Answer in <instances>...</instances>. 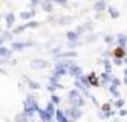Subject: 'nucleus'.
I'll use <instances>...</instances> for the list:
<instances>
[{
    "label": "nucleus",
    "instance_id": "obj_8",
    "mask_svg": "<svg viewBox=\"0 0 127 122\" xmlns=\"http://www.w3.org/2000/svg\"><path fill=\"white\" fill-rule=\"evenodd\" d=\"M69 73L72 76H75V78H80L81 75H83V70H81V67H78V66H72L69 69Z\"/></svg>",
    "mask_w": 127,
    "mask_h": 122
},
{
    "label": "nucleus",
    "instance_id": "obj_4",
    "mask_svg": "<svg viewBox=\"0 0 127 122\" xmlns=\"http://www.w3.org/2000/svg\"><path fill=\"white\" fill-rule=\"evenodd\" d=\"M31 67L35 69V70L48 69L49 67V61H46V60H34V61H31Z\"/></svg>",
    "mask_w": 127,
    "mask_h": 122
},
{
    "label": "nucleus",
    "instance_id": "obj_5",
    "mask_svg": "<svg viewBox=\"0 0 127 122\" xmlns=\"http://www.w3.org/2000/svg\"><path fill=\"white\" fill-rule=\"evenodd\" d=\"M32 46V43H22V41H14L12 44H11V49L12 50H23V49H26V48H31Z\"/></svg>",
    "mask_w": 127,
    "mask_h": 122
},
{
    "label": "nucleus",
    "instance_id": "obj_39",
    "mask_svg": "<svg viewBox=\"0 0 127 122\" xmlns=\"http://www.w3.org/2000/svg\"><path fill=\"white\" fill-rule=\"evenodd\" d=\"M124 84L127 86V75H126V78H124Z\"/></svg>",
    "mask_w": 127,
    "mask_h": 122
},
{
    "label": "nucleus",
    "instance_id": "obj_24",
    "mask_svg": "<svg viewBox=\"0 0 127 122\" xmlns=\"http://www.w3.org/2000/svg\"><path fill=\"white\" fill-rule=\"evenodd\" d=\"M109 81H110V75H109V72H104L103 73V84H107Z\"/></svg>",
    "mask_w": 127,
    "mask_h": 122
},
{
    "label": "nucleus",
    "instance_id": "obj_41",
    "mask_svg": "<svg viewBox=\"0 0 127 122\" xmlns=\"http://www.w3.org/2000/svg\"><path fill=\"white\" fill-rule=\"evenodd\" d=\"M0 32H2V31H0Z\"/></svg>",
    "mask_w": 127,
    "mask_h": 122
},
{
    "label": "nucleus",
    "instance_id": "obj_7",
    "mask_svg": "<svg viewBox=\"0 0 127 122\" xmlns=\"http://www.w3.org/2000/svg\"><path fill=\"white\" fill-rule=\"evenodd\" d=\"M94 9L96 12H103L104 9H107V3L104 2V0H98V2L94 5Z\"/></svg>",
    "mask_w": 127,
    "mask_h": 122
},
{
    "label": "nucleus",
    "instance_id": "obj_33",
    "mask_svg": "<svg viewBox=\"0 0 127 122\" xmlns=\"http://www.w3.org/2000/svg\"><path fill=\"white\" fill-rule=\"evenodd\" d=\"M54 2H57V3H60V5H66L67 0H54Z\"/></svg>",
    "mask_w": 127,
    "mask_h": 122
},
{
    "label": "nucleus",
    "instance_id": "obj_37",
    "mask_svg": "<svg viewBox=\"0 0 127 122\" xmlns=\"http://www.w3.org/2000/svg\"><path fill=\"white\" fill-rule=\"evenodd\" d=\"M5 63H8V61H6V58H3V57H0V64H5Z\"/></svg>",
    "mask_w": 127,
    "mask_h": 122
},
{
    "label": "nucleus",
    "instance_id": "obj_23",
    "mask_svg": "<svg viewBox=\"0 0 127 122\" xmlns=\"http://www.w3.org/2000/svg\"><path fill=\"white\" fill-rule=\"evenodd\" d=\"M126 48H121V46H120V48H118V50H116V57L118 58H120V57H124V55H126V50H124Z\"/></svg>",
    "mask_w": 127,
    "mask_h": 122
},
{
    "label": "nucleus",
    "instance_id": "obj_1",
    "mask_svg": "<svg viewBox=\"0 0 127 122\" xmlns=\"http://www.w3.org/2000/svg\"><path fill=\"white\" fill-rule=\"evenodd\" d=\"M23 107H25L23 113L28 116V118H32V116H34V111H37V110H38V104H37V101H35L32 96H28V98L25 99Z\"/></svg>",
    "mask_w": 127,
    "mask_h": 122
},
{
    "label": "nucleus",
    "instance_id": "obj_3",
    "mask_svg": "<svg viewBox=\"0 0 127 122\" xmlns=\"http://www.w3.org/2000/svg\"><path fill=\"white\" fill-rule=\"evenodd\" d=\"M64 113H66L67 119H74V121H78L81 116H83V111L80 110V107H70L69 110L64 111Z\"/></svg>",
    "mask_w": 127,
    "mask_h": 122
},
{
    "label": "nucleus",
    "instance_id": "obj_35",
    "mask_svg": "<svg viewBox=\"0 0 127 122\" xmlns=\"http://www.w3.org/2000/svg\"><path fill=\"white\" fill-rule=\"evenodd\" d=\"M115 63H116V64H118V66H120V64H121V63H124V61H123V60H121V58H116V60H115Z\"/></svg>",
    "mask_w": 127,
    "mask_h": 122
},
{
    "label": "nucleus",
    "instance_id": "obj_32",
    "mask_svg": "<svg viewBox=\"0 0 127 122\" xmlns=\"http://www.w3.org/2000/svg\"><path fill=\"white\" fill-rule=\"evenodd\" d=\"M115 105H116L118 108H121V107L124 105V99H118V101H116V104H115Z\"/></svg>",
    "mask_w": 127,
    "mask_h": 122
},
{
    "label": "nucleus",
    "instance_id": "obj_22",
    "mask_svg": "<svg viewBox=\"0 0 127 122\" xmlns=\"http://www.w3.org/2000/svg\"><path fill=\"white\" fill-rule=\"evenodd\" d=\"M25 29H28V26H26V24L19 26V27H14V29H12V34H20V32H22V31H25Z\"/></svg>",
    "mask_w": 127,
    "mask_h": 122
},
{
    "label": "nucleus",
    "instance_id": "obj_27",
    "mask_svg": "<svg viewBox=\"0 0 127 122\" xmlns=\"http://www.w3.org/2000/svg\"><path fill=\"white\" fill-rule=\"evenodd\" d=\"M60 101H61V98H60V96L52 95V102H54V104H60Z\"/></svg>",
    "mask_w": 127,
    "mask_h": 122
},
{
    "label": "nucleus",
    "instance_id": "obj_31",
    "mask_svg": "<svg viewBox=\"0 0 127 122\" xmlns=\"http://www.w3.org/2000/svg\"><path fill=\"white\" fill-rule=\"evenodd\" d=\"M113 40H115V38H113L112 35H107V37H104V41H106V43H112Z\"/></svg>",
    "mask_w": 127,
    "mask_h": 122
},
{
    "label": "nucleus",
    "instance_id": "obj_9",
    "mask_svg": "<svg viewBox=\"0 0 127 122\" xmlns=\"http://www.w3.org/2000/svg\"><path fill=\"white\" fill-rule=\"evenodd\" d=\"M55 118H57L58 122H67L69 121L67 116H66V113L63 110H55Z\"/></svg>",
    "mask_w": 127,
    "mask_h": 122
},
{
    "label": "nucleus",
    "instance_id": "obj_30",
    "mask_svg": "<svg viewBox=\"0 0 127 122\" xmlns=\"http://www.w3.org/2000/svg\"><path fill=\"white\" fill-rule=\"evenodd\" d=\"M3 38H5V40H11V38H12V34H11V32H5V34H3Z\"/></svg>",
    "mask_w": 127,
    "mask_h": 122
},
{
    "label": "nucleus",
    "instance_id": "obj_14",
    "mask_svg": "<svg viewBox=\"0 0 127 122\" xmlns=\"http://www.w3.org/2000/svg\"><path fill=\"white\" fill-rule=\"evenodd\" d=\"M77 52H74V50H72V52H63V53H58L57 55V57L58 58H77Z\"/></svg>",
    "mask_w": 127,
    "mask_h": 122
},
{
    "label": "nucleus",
    "instance_id": "obj_17",
    "mask_svg": "<svg viewBox=\"0 0 127 122\" xmlns=\"http://www.w3.org/2000/svg\"><path fill=\"white\" fill-rule=\"evenodd\" d=\"M41 8L44 9V12H51V11H52L51 0H44V2H41Z\"/></svg>",
    "mask_w": 127,
    "mask_h": 122
},
{
    "label": "nucleus",
    "instance_id": "obj_2",
    "mask_svg": "<svg viewBox=\"0 0 127 122\" xmlns=\"http://www.w3.org/2000/svg\"><path fill=\"white\" fill-rule=\"evenodd\" d=\"M67 101H69V104L72 107H83L84 105V99L81 98L78 90H70L69 96H67Z\"/></svg>",
    "mask_w": 127,
    "mask_h": 122
},
{
    "label": "nucleus",
    "instance_id": "obj_6",
    "mask_svg": "<svg viewBox=\"0 0 127 122\" xmlns=\"http://www.w3.org/2000/svg\"><path fill=\"white\" fill-rule=\"evenodd\" d=\"M37 113L40 115V118H41V121H44V122H49L51 119H52V115L51 113H48L46 110H41L40 107H38V110H37Z\"/></svg>",
    "mask_w": 127,
    "mask_h": 122
},
{
    "label": "nucleus",
    "instance_id": "obj_20",
    "mask_svg": "<svg viewBox=\"0 0 127 122\" xmlns=\"http://www.w3.org/2000/svg\"><path fill=\"white\" fill-rule=\"evenodd\" d=\"M25 79L28 81V84H29L31 89H34V90H38V89H40V84H38V82H35V81H32V79H29V78H26V76H25Z\"/></svg>",
    "mask_w": 127,
    "mask_h": 122
},
{
    "label": "nucleus",
    "instance_id": "obj_26",
    "mask_svg": "<svg viewBox=\"0 0 127 122\" xmlns=\"http://www.w3.org/2000/svg\"><path fill=\"white\" fill-rule=\"evenodd\" d=\"M26 26H28V27H38V26H40V23H38V22H29Z\"/></svg>",
    "mask_w": 127,
    "mask_h": 122
},
{
    "label": "nucleus",
    "instance_id": "obj_29",
    "mask_svg": "<svg viewBox=\"0 0 127 122\" xmlns=\"http://www.w3.org/2000/svg\"><path fill=\"white\" fill-rule=\"evenodd\" d=\"M120 84H121V82H120V79H118V78H113V79H112V86L120 87Z\"/></svg>",
    "mask_w": 127,
    "mask_h": 122
},
{
    "label": "nucleus",
    "instance_id": "obj_21",
    "mask_svg": "<svg viewBox=\"0 0 127 122\" xmlns=\"http://www.w3.org/2000/svg\"><path fill=\"white\" fill-rule=\"evenodd\" d=\"M58 23L63 24V26L69 24V23H72V17H63V18H60V20H58Z\"/></svg>",
    "mask_w": 127,
    "mask_h": 122
},
{
    "label": "nucleus",
    "instance_id": "obj_34",
    "mask_svg": "<svg viewBox=\"0 0 127 122\" xmlns=\"http://www.w3.org/2000/svg\"><path fill=\"white\" fill-rule=\"evenodd\" d=\"M31 3H32V5H40V3H41V0H32Z\"/></svg>",
    "mask_w": 127,
    "mask_h": 122
},
{
    "label": "nucleus",
    "instance_id": "obj_36",
    "mask_svg": "<svg viewBox=\"0 0 127 122\" xmlns=\"http://www.w3.org/2000/svg\"><path fill=\"white\" fill-rule=\"evenodd\" d=\"M126 115H127L126 110H120V116H126Z\"/></svg>",
    "mask_w": 127,
    "mask_h": 122
},
{
    "label": "nucleus",
    "instance_id": "obj_25",
    "mask_svg": "<svg viewBox=\"0 0 127 122\" xmlns=\"http://www.w3.org/2000/svg\"><path fill=\"white\" fill-rule=\"evenodd\" d=\"M103 64H104V69H106V72H110L112 66H110V63H109V60H104V61H103Z\"/></svg>",
    "mask_w": 127,
    "mask_h": 122
},
{
    "label": "nucleus",
    "instance_id": "obj_19",
    "mask_svg": "<svg viewBox=\"0 0 127 122\" xmlns=\"http://www.w3.org/2000/svg\"><path fill=\"white\" fill-rule=\"evenodd\" d=\"M44 110H46L48 113H51V115L54 116V113H55V104H54L52 101H51V102H48V104H46V108H44Z\"/></svg>",
    "mask_w": 127,
    "mask_h": 122
},
{
    "label": "nucleus",
    "instance_id": "obj_18",
    "mask_svg": "<svg viewBox=\"0 0 127 122\" xmlns=\"http://www.w3.org/2000/svg\"><path fill=\"white\" fill-rule=\"evenodd\" d=\"M107 9H109V14H110V17H112V18H118V17H120V11H118L116 8L109 6Z\"/></svg>",
    "mask_w": 127,
    "mask_h": 122
},
{
    "label": "nucleus",
    "instance_id": "obj_11",
    "mask_svg": "<svg viewBox=\"0 0 127 122\" xmlns=\"http://www.w3.org/2000/svg\"><path fill=\"white\" fill-rule=\"evenodd\" d=\"M58 66H61V67H64V69H70L72 66H75V63L72 61V60H69V58H66V60H63V61H58Z\"/></svg>",
    "mask_w": 127,
    "mask_h": 122
},
{
    "label": "nucleus",
    "instance_id": "obj_38",
    "mask_svg": "<svg viewBox=\"0 0 127 122\" xmlns=\"http://www.w3.org/2000/svg\"><path fill=\"white\" fill-rule=\"evenodd\" d=\"M3 43H5V38H3V37H0V46H2Z\"/></svg>",
    "mask_w": 127,
    "mask_h": 122
},
{
    "label": "nucleus",
    "instance_id": "obj_12",
    "mask_svg": "<svg viewBox=\"0 0 127 122\" xmlns=\"http://www.w3.org/2000/svg\"><path fill=\"white\" fill-rule=\"evenodd\" d=\"M11 49H8V48H5V46L2 44L0 46V57H3V58H9L11 57Z\"/></svg>",
    "mask_w": 127,
    "mask_h": 122
},
{
    "label": "nucleus",
    "instance_id": "obj_16",
    "mask_svg": "<svg viewBox=\"0 0 127 122\" xmlns=\"http://www.w3.org/2000/svg\"><path fill=\"white\" fill-rule=\"evenodd\" d=\"M34 15H35L34 11H23V12H20V17L23 18V20H29V18H32Z\"/></svg>",
    "mask_w": 127,
    "mask_h": 122
},
{
    "label": "nucleus",
    "instance_id": "obj_15",
    "mask_svg": "<svg viewBox=\"0 0 127 122\" xmlns=\"http://www.w3.org/2000/svg\"><path fill=\"white\" fill-rule=\"evenodd\" d=\"M78 37H80V34H78L77 31H69V32H67V40H69V41H77Z\"/></svg>",
    "mask_w": 127,
    "mask_h": 122
},
{
    "label": "nucleus",
    "instance_id": "obj_13",
    "mask_svg": "<svg viewBox=\"0 0 127 122\" xmlns=\"http://www.w3.org/2000/svg\"><path fill=\"white\" fill-rule=\"evenodd\" d=\"M67 73V69H64V67H61V66H58L57 64V67H55V70H54V75H55V76H63V75H66Z\"/></svg>",
    "mask_w": 127,
    "mask_h": 122
},
{
    "label": "nucleus",
    "instance_id": "obj_40",
    "mask_svg": "<svg viewBox=\"0 0 127 122\" xmlns=\"http://www.w3.org/2000/svg\"><path fill=\"white\" fill-rule=\"evenodd\" d=\"M124 63H127V58H124Z\"/></svg>",
    "mask_w": 127,
    "mask_h": 122
},
{
    "label": "nucleus",
    "instance_id": "obj_10",
    "mask_svg": "<svg viewBox=\"0 0 127 122\" xmlns=\"http://www.w3.org/2000/svg\"><path fill=\"white\" fill-rule=\"evenodd\" d=\"M14 23H15V15L12 12H9V14L6 15V27H8V29H11V27L14 26Z\"/></svg>",
    "mask_w": 127,
    "mask_h": 122
},
{
    "label": "nucleus",
    "instance_id": "obj_28",
    "mask_svg": "<svg viewBox=\"0 0 127 122\" xmlns=\"http://www.w3.org/2000/svg\"><path fill=\"white\" fill-rule=\"evenodd\" d=\"M26 119H28V116H26L25 113H23V115H19V116L15 118V121H26Z\"/></svg>",
    "mask_w": 127,
    "mask_h": 122
}]
</instances>
